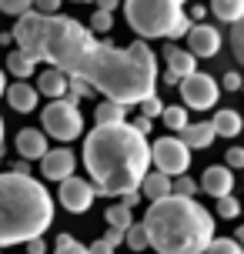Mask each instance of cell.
<instances>
[{"mask_svg":"<svg viewBox=\"0 0 244 254\" xmlns=\"http://www.w3.org/2000/svg\"><path fill=\"white\" fill-rule=\"evenodd\" d=\"M84 171L97 197H121L141 188L144 174L151 171V144L127 121L94 124L84 137Z\"/></svg>","mask_w":244,"mask_h":254,"instance_id":"1","label":"cell"},{"mask_svg":"<svg viewBox=\"0 0 244 254\" xmlns=\"http://www.w3.org/2000/svg\"><path fill=\"white\" fill-rule=\"evenodd\" d=\"M77 77H84L94 94L121 107H137L157 94V54L147 47V40H134L130 47H114L111 40H97L94 51L84 57Z\"/></svg>","mask_w":244,"mask_h":254,"instance_id":"2","label":"cell"},{"mask_svg":"<svg viewBox=\"0 0 244 254\" xmlns=\"http://www.w3.org/2000/svg\"><path fill=\"white\" fill-rule=\"evenodd\" d=\"M147 248L157 254H201L214 238V214L194 197L167 194L151 201L141 221Z\"/></svg>","mask_w":244,"mask_h":254,"instance_id":"3","label":"cell"},{"mask_svg":"<svg viewBox=\"0 0 244 254\" xmlns=\"http://www.w3.org/2000/svg\"><path fill=\"white\" fill-rule=\"evenodd\" d=\"M54 224V197L34 174H0V251L44 238Z\"/></svg>","mask_w":244,"mask_h":254,"instance_id":"4","label":"cell"},{"mask_svg":"<svg viewBox=\"0 0 244 254\" xmlns=\"http://www.w3.org/2000/svg\"><path fill=\"white\" fill-rule=\"evenodd\" d=\"M94 44H97V37L80 24L77 17L51 13L47 27H44V40H40V61L47 67H54V70L77 74L84 57L94 51Z\"/></svg>","mask_w":244,"mask_h":254,"instance_id":"5","label":"cell"},{"mask_svg":"<svg viewBox=\"0 0 244 254\" xmlns=\"http://www.w3.org/2000/svg\"><path fill=\"white\" fill-rule=\"evenodd\" d=\"M184 3L187 0H124V20L141 40H178L191 30Z\"/></svg>","mask_w":244,"mask_h":254,"instance_id":"6","label":"cell"},{"mask_svg":"<svg viewBox=\"0 0 244 254\" xmlns=\"http://www.w3.org/2000/svg\"><path fill=\"white\" fill-rule=\"evenodd\" d=\"M40 130L47 137L61 140V144H70L84 134V114L74 97H57L51 101L44 111H40Z\"/></svg>","mask_w":244,"mask_h":254,"instance_id":"7","label":"cell"},{"mask_svg":"<svg viewBox=\"0 0 244 254\" xmlns=\"http://www.w3.org/2000/svg\"><path fill=\"white\" fill-rule=\"evenodd\" d=\"M151 167L167 174V178H178L191 171V151L181 144L178 137H161L151 144Z\"/></svg>","mask_w":244,"mask_h":254,"instance_id":"8","label":"cell"},{"mask_svg":"<svg viewBox=\"0 0 244 254\" xmlns=\"http://www.w3.org/2000/svg\"><path fill=\"white\" fill-rule=\"evenodd\" d=\"M178 90H181V101H184L181 107H191V111H211L221 97L218 80L211 74H201V70H194L191 77H184L178 84Z\"/></svg>","mask_w":244,"mask_h":254,"instance_id":"9","label":"cell"},{"mask_svg":"<svg viewBox=\"0 0 244 254\" xmlns=\"http://www.w3.org/2000/svg\"><path fill=\"white\" fill-rule=\"evenodd\" d=\"M44 27H47V17L37 10H27L17 17V24H13V44H17V51L27 54L34 64H40V40H44Z\"/></svg>","mask_w":244,"mask_h":254,"instance_id":"10","label":"cell"},{"mask_svg":"<svg viewBox=\"0 0 244 254\" xmlns=\"http://www.w3.org/2000/svg\"><path fill=\"white\" fill-rule=\"evenodd\" d=\"M94 184L84 178H77V174H70L67 181H61V190H57V201H61V207L64 211H70V214H84V211H90V204H94Z\"/></svg>","mask_w":244,"mask_h":254,"instance_id":"11","label":"cell"},{"mask_svg":"<svg viewBox=\"0 0 244 254\" xmlns=\"http://www.w3.org/2000/svg\"><path fill=\"white\" fill-rule=\"evenodd\" d=\"M184 37H187V54H191L194 61L218 57V51L224 47V34L214 24H194Z\"/></svg>","mask_w":244,"mask_h":254,"instance_id":"12","label":"cell"},{"mask_svg":"<svg viewBox=\"0 0 244 254\" xmlns=\"http://www.w3.org/2000/svg\"><path fill=\"white\" fill-rule=\"evenodd\" d=\"M74 167H77V154L70 147H47V154L40 157V174L44 181H54V184L67 181L74 174Z\"/></svg>","mask_w":244,"mask_h":254,"instance_id":"13","label":"cell"},{"mask_svg":"<svg viewBox=\"0 0 244 254\" xmlns=\"http://www.w3.org/2000/svg\"><path fill=\"white\" fill-rule=\"evenodd\" d=\"M13 144H17L20 161H27V164H30V161H40V157L47 154V147H51V144H47V134L37 130V127H20Z\"/></svg>","mask_w":244,"mask_h":254,"instance_id":"14","label":"cell"},{"mask_svg":"<svg viewBox=\"0 0 244 254\" xmlns=\"http://www.w3.org/2000/svg\"><path fill=\"white\" fill-rule=\"evenodd\" d=\"M197 190H204V194H211V197H224V194H231V190H234L231 167H224V164L207 167L204 174H201V181H197Z\"/></svg>","mask_w":244,"mask_h":254,"instance_id":"15","label":"cell"},{"mask_svg":"<svg viewBox=\"0 0 244 254\" xmlns=\"http://www.w3.org/2000/svg\"><path fill=\"white\" fill-rule=\"evenodd\" d=\"M3 97H7V104H10L17 114H34L37 104H40V94L30 87V80H13V84H7Z\"/></svg>","mask_w":244,"mask_h":254,"instance_id":"16","label":"cell"},{"mask_svg":"<svg viewBox=\"0 0 244 254\" xmlns=\"http://www.w3.org/2000/svg\"><path fill=\"white\" fill-rule=\"evenodd\" d=\"M214 127L211 121H197V124H187L184 130H178V140L187 147V151H207L211 144H214Z\"/></svg>","mask_w":244,"mask_h":254,"instance_id":"17","label":"cell"},{"mask_svg":"<svg viewBox=\"0 0 244 254\" xmlns=\"http://www.w3.org/2000/svg\"><path fill=\"white\" fill-rule=\"evenodd\" d=\"M164 61H167V74L178 77V84L184 80V77H191L194 70H197V61H194V57L184 51V47H174V44H167Z\"/></svg>","mask_w":244,"mask_h":254,"instance_id":"18","label":"cell"},{"mask_svg":"<svg viewBox=\"0 0 244 254\" xmlns=\"http://www.w3.org/2000/svg\"><path fill=\"white\" fill-rule=\"evenodd\" d=\"M34 90H37L40 97H51V101L67 97V74H64V70L47 67L44 74H37V87H34Z\"/></svg>","mask_w":244,"mask_h":254,"instance_id":"19","label":"cell"},{"mask_svg":"<svg viewBox=\"0 0 244 254\" xmlns=\"http://www.w3.org/2000/svg\"><path fill=\"white\" fill-rule=\"evenodd\" d=\"M137 190H141V197H147V201H161V197L171 194V178L161 174V171H147Z\"/></svg>","mask_w":244,"mask_h":254,"instance_id":"20","label":"cell"},{"mask_svg":"<svg viewBox=\"0 0 244 254\" xmlns=\"http://www.w3.org/2000/svg\"><path fill=\"white\" fill-rule=\"evenodd\" d=\"M211 127H214V134H218V137H238L244 124H241V114H238V111L221 107L218 114L211 117Z\"/></svg>","mask_w":244,"mask_h":254,"instance_id":"21","label":"cell"},{"mask_svg":"<svg viewBox=\"0 0 244 254\" xmlns=\"http://www.w3.org/2000/svg\"><path fill=\"white\" fill-rule=\"evenodd\" d=\"M207 10L214 13L221 24H241L244 20V0H211Z\"/></svg>","mask_w":244,"mask_h":254,"instance_id":"22","label":"cell"},{"mask_svg":"<svg viewBox=\"0 0 244 254\" xmlns=\"http://www.w3.org/2000/svg\"><path fill=\"white\" fill-rule=\"evenodd\" d=\"M124 121H127V107L114 101H101L94 107V124H124Z\"/></svg>","mask_w":244,"mask_h":254,"instance_id":"23","label":"cell"},{"mask_svg":"<svg viewBox=\"0 0 244 254\" xmlns=\"http://www.w3.org/2000/svg\"><path fill=\"white\" fill-rule=\"evenodd\" d=\"M104 221H107V228H117V231H127L134 224V211H127L124 204H107V211H104Z\"/></svg>","mask_w":244,"mask_h":254,"instance_id":"24","label":"cell"},{"mask_svg":"<svg viewBox=\"0 0 244 254\" xmlns=\"http://www.w3.org/2000/svg\"><path fill=\"white\" fill-rule=\"evenodd\" d=\"M34 67H37V64L30 61L27 54H20V51H10V54H7V74H10V77L27 80V77H34Z\"/></svg>","mask_w":244,"mask_h":254,"instance_id":"25","label":"cell"},{"mask_svg":"<svg viewBox=\"0 0 244 254\" xmlns=\"http://www.w3.org/2000/svg\"><path fill=\"white\" fill-rule=\"evenodd\" d=\"M161 121H164L167 130H184V127L191 124V117H187V107H181V104H171L161 111Z\"/></svg>","mask_w":244,"mask_h":254,"instance_id":"26","label":"cell"},{"mask_svg":"<svg viewBox=\"0 0 244 254\" xmlns=\"http://www.w3.org/2000/svg\"><path fill=\"white\" fill-rule=\"evenodd\" d=\"M67 97H74V101H84V97H94V87H90L84 77L77 74H67Z\"/></svg>","mask_w":244,"mask_h":254,"instance_id":"27","label":"cell"},{"mask_svg":"<svg viewBox=\"0 0 244 254\" xmlns=\"http://www.w3.org/2000/svg\"><path fill=\"white\" fill-rule=\"evenodd\" d=\"M201 254H244V251L241 241H234V238H211V244Z\"/></svg>","mask_w":244,"mask_h":254,"instance_id":"28","label":"cell"},{"mask_svg":"<svg viewBox=\"0 0 244 254\" xmlns=\"http://www.w3.org/2000/svg\"><path fill=\"white\" fill-rule=\"evenodd\" d=\"M171 194L174 197H194L197 194V181L191 174H178V178H171Z\"/></svg>","mask_w":244,"mask_h":254,"instance_id":"29","label":"cell"},{"mask_svg":"<svg viewBox=\"0 0 244 254\" xmlns=\"http://www.w3.org/2000/svg\"><path fill=\"white\" fill-rule=\"evenodd\" d=\"M54 254H87V244H80L77 238H70V234H57Z\"/></svg>","mask_w":244,"mask_h":254,"instance_id":"30","label":"cell"},{"mask_svg":"<svg viewBox=\"0 0 244 254\" xmlns=\"http://www.w3.org/2000/svg\"><path fill=\"white\" fill-rule=\"evenodd\" d=\"M124 244H127L130 251H147V234H144V228L137 224V221L124 231Z\"/></svg>","mask_w":244,"mask_h":254,"instance_id":"31","label":"cell"},{"mask_svg":"<svg viewBox=\"0 0 244 254\" xmlns=\"http://www.w3.org/2000/svg\"><path fill=\"white\" fill-rule=\"evenodd\" d=\"M214 201H218V217H224V221H234L241 214V204H238L234 194H224V197H214Z\"/></svg>","mask_w":244,"mask_h":254,"instance_id":"32","label":"cell"},{"mask_svg":"<svg viewBox=\"0 0 244 254\" xmlns=\"http://www.w3.org/2000/svg\"><path fill=\"white\" fill-rule=\"evenodd\" d=\"M111 27H114V13L107 10H94V17H90V34H111Z\"/></svg>","mask_w":244,"mask_h":254,"instance_id":"33","label":"cell"},{"mask_svg":"<svg viewBox=\"0 0 244 254\" xmlns=\"http://www.w3.org/2000/svg\"><path fill=\"white\" fill-rule=\"evenodd\" d=\"M34 10V0H0V13H10V17H20V13Z\"/></svg>","mask_w":244,"mask_h":254,"instance_id":"34","label":"cell"},{"mask_svg":"<svg viewBox=\"0 0 244 254\" xmlns=\"http://www.w3.org/2000/svg\"><path fill=\"white\" fill-rule=\"evenodd\" d=\"M137 107H141V117L154 121V117H161V111H164V101H161L157 94H151V97H147V101H141Z\"/></svg>","mask_w":244,"mask_h":254,"instance_id":"35","label":"cell"},{"mask_svg":"<svg viewBox=\"0 0 244 254\" xmlns=\"http://www.w3.org/2000/svg\"><path fill=\"white\" fill-rule=\"evenodd\" d=\"M231 51L234 61L244 64V24H231Z\"/></svg>","mask_w":244,"mask_h":254,"instance_id":"36","label":"cell"},{"mask_svg":"<svg viewBox=\"0 0 244 254\" xmlns=\"http://www.w3.org/2000/svg\"><path fill=\"white\" fill-rule=\"evenodd\" d=\"M61 3H64V0H34V10L44 13V17H51V13H61Z\"/></svg>","mask_w":244,"mask_h":254,"instance_id":"37","label":"cell"},{"mask_svg":"<svg viewBox=\"0 0 244 254\" xmlns=\"http://www.w3.org/2000/svg\"><path fill=\"white\" fill-rule=\"evenodd\" d=\"M241 84H244L241 74H238V70H228V74L221 77V84H218V87H224V90H231V94H234V90H241Z\"/></svg>","mask_w":244,"mask_h":254,"instance_id":"38","label":"cell"},{"mask_svg":"<svg viewBox=\"0 0 244 254\" xmlns=\"http://www.w3.org/2000/svg\"><path fill=\"white\" fill-rule=\"evenodd\" d=\"M224 157H228V164H224V167H244V147H231Z\"/></svg>","mask_w":244,"mask_h":254,"instance_id":"39","label":"cell"},{"mask_svg":"<svg viewBox=\"0 0 244 254\" xmlns=\"http://www.w3.org/2000/svg\"><path fill=\"white\" fill-rule=\"evenodd\" d=\"M141 201H144V197H141V190H127V194H121V204H124L127 211H134V207H137Z\"/></svg>","mask_w":244,"mask_h":254,"instance_id":"40","label":"cell"},{"mask_svg":"<svg viewBox=\"0 0 244 254\" xmlns=\"http://www.w3.org/2000/svg\"><path fill=\"white\" fill-rule=\"evenodd\" d=\"M104 241L111 244V248H121V244H124V231H117V228H107V231H104Z\"/></svg>","mask_w":244,"mask_h":254,"instance_id":"41","label":"cell"},{"mask_svg":"<svg viewBox=\"0 0 244 254\" xmlns=\"http://www.w3.org/2000/svg\"><path fill=\"white\" fill-rule=\"evenodd\" d=\"M114 251H117V248H111V244L104 241V238H97V241L87 248V254H114Z\"/></svg>","mask_w":244,"mask_h":254,"instance_id":"42","label":"cell"},{"mask_svg":"<svg viewBox=\"0 0 244 254\" xmlns=\"http://www.w3.org/2000/svg\"><path fill=\"white\" fill-rule=\"evenodd\" d=\"M27 254H47V241L44 238H30L27 241Z\"/></svg>","mask_w":244,"mask_h":254,"instance_id":"43","label":"cell"},{"mask_svg":"<svg viewBox=\"0 0 244 254\" xmlns=\"http://www.w3.org/2000/svg\"><path fill=\"white\" fill-rule=\"evenodd\" d=\"M151 124H154V121H147V117H141V114H137V121H134L130 127H134V130H137L141 137H147V130H151Z\"/></svg>","mask_w":244,"mask_h":254,"instance_id":"44","label":"cell"},{"mask_svg":"<svg viewBox=\"0 0 244 254\" xmlns=\"http://www.w3.org/2000/svg\"><path fill=\"white\" fill-rule=\"evenodd\" d=\"M204 17H207V7H204V3H194L191 13H187V20H197V24H201Z\"/></svg>","mask_w":244,"mask_h":254,"instance_id":"45","label":"cell"},{"mask_svg":"<svg viewBox=\"0 0 244 254\" xmlns=\"http://www.w3.org/2000/svg\"><path fill=\"white\" fill-rule=\"evenodd\" d=\"M94 3H97V10H107V13H114L121 7V0H94Z\"/></svg>","mask_w":244,"mask_h":254,"instance_id":"46","label":"cell"},{"mask_svg":"<svg viewBox=\"0 0 244 254\" xmlns=\"http://www.w3.org/2000/svg\"><path fill=\"white\" fill-rule=\"evenodd\" d=\"M10 171H13V174H30V171H27V161H13Z\"/></svg>","mask_w":244,"mask_h":254,"instance_id":"47","label":"cell"},{"mask_svg":"<svg viewBox=\"0 0 244 254\" xmlns=\"http://www.w3.org/2000/svg\"><path fill=\"white\" fill-rule=\"evenodd\" d=\"M3 151H7V140H3V117H0V157H3Z\"/></svg>","mask_w":244,"mask_h":254,"instance_id":"48","label":"cell"},{"mask_svg":"<svg viewBox=\"0 0 244 254\" xmlns=\"http://www.w3.org/2000/svg\"><path fill=\"white\" fill-rule=\"evenodd\" d=\"M164 84H167V87H178V77H174V74H167V70H164Z\"/></svg>","mask_w":244,"mask_h":254,"instance_id":"49","label":"cell"},{"mask_svg":"<svg viewBox=\"0 0 244 254\" xmlns=\"http://www.w3.org/2000/svg\"><path fill=\"white\" fill-rule=\"evenodd\" d=\"M3 90H7V77H3V70H0V97H3Z\"/></svg>","mask_w":244,"mask_h":254,"instance_id":"50","label":"cell"},{"mask_svg":"<svg viewBox=\"0 0 244 254\" xmlns=\"http://www.w3.org/2000/svg\"><path fill=\"white\" fill-rule=\"evenodd\" d=\"M74 3H90V0H74Z\"/></svg>","mask_w":244,"mask_h":254,"instance_id":"51","label":"cell"}]
</instances>
